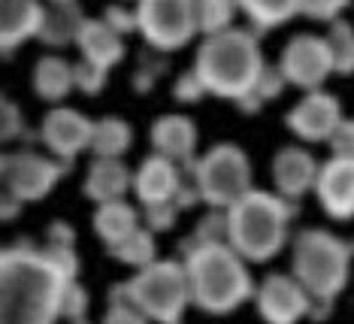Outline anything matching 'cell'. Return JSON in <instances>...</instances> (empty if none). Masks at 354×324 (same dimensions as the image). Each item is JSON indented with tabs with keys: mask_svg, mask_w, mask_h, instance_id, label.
Listing matches in <instances>:
<instances>
[{
	"mask_svg": "<svg viewBox=\"0 0 354 324\" xmlns=\"http://www.w3.org/2000/svg\"><path fill=\"white\" fill-rule=\"evenodd\" d=\"M76 273L73 246H10L0 255V324H55L64 318V297Z\"/></svg>",
	"mask_w": 354,
	"mask_h": 324,
	"instance_id": "1",
	"label": "cell"
},
{
	"mask_svg": "<svg viewBox=\"0 0 354 324\" xmlns=\"http://www.w3.org/2000/svg\"><path fill=\"white\" fill-rule=\"evenodd\" d=\"M185 249V270L191 282V303L206 315H230L245 300L254 297V279L248 273V261L233 252L230 242H206V246Z\"/></svg>",
	"mask_w": 354,
	"mask_h": 324,
	"instance_id": "2",
	"label": "cell"
},
{
	"mask_svg": "<svg viewBox=\"0 0 354 324\" xmlns=\"http://www.w3.org/2000/svg\"><path fill=\"white\" fill-rule=\"evenodd\" d=\"M263 67L267 61L261 52V37L252 28H230L224 34L203 37L194 55V70L206 91L233 103L254 91Z\"/></svg>",
	"mask_w": 354,
	"mask_h": 324,
	"instance_id": "3",
	"label": "cell"
},
{
	"mask_svg": "<svg viewBox=\"0 0 354 324\" xmlns=\"http://www.w3.org/2000/svg\"><path fill=\"white\" fill-rule=\"evenodd\" d=\"M297 206L272 191H248L227 209V242L248 264H267L291 242Z\"/></svg>",
	"mask_w": 354,
	"mask_h": 324,
	"instance_id": "4",
	"label": "cell"
},
{
	"mask_svg": "<svg viewBox=\"0 0 354 324\" xmlns=\"http://www.w3.org/2000/svg\"><path fill=\"white\" fill-rule=\"evenodd\" d=\"M351 242L327 228H303L291 240V273L315 303H330L342 294L351 276Z\"/></svg>",
	"mask_w": 354,
	"mask_h": 324,
	"instance_id": "5",
	"label": "cell"
},
{
	"mask_svg": "<svg viewBox=\"0 0 354 324\" xmlns=\"http://www.w3.org/2000/svg\"><path fill=\"white\" fill-rule=\"evenodd\" d=\"M124 294L151 324H182L191 303V282L185 261H155L124 282Z\"/></svg>",
	"mask_w": 354,
	"mask_h": 324,
	"instance_id": "6",
	"label": "cell"
},
{
	"mask_svg": "<svg viewBox=\"0 0 354 324\" xmlns=\"http://www.w3.org/2000/svg\"><path fill=\"white\" fill-rule=\"evenodd\" d=\"M194 185L209 209H230L233 204L254 191L252 185V161L245 149L236 143H218L200 155L191 167Z\"/></svg>",
	"mask_w": 354,
	"mask_h": 324,
	"instance_id": "7",
	"label": "cell"
},
{
	"mask_svg": "<svg viewBox=\"0 0 354 324\" xmlns=\"http://www.w3.org/2000/svg\"><path fill=\"white\" fill-rule=\"evenodd\" d=\"M136 21L149 48L179 52L200 34L197 0H136Z\"/></svg>",
	"mask_w": 354,
	"mask_h": 324,
	"instance_id": "8",
	"label": "cell"
},
{
	"mask_svg": "<svg viewBox=\"0 0 354 324\" xmlns=\"http://www.w3.org/2000/svg\"><path fill=\"white\" fill-rule=\"evenodd\" d=\"M67 164H61L55 155H43L37 149L6 152L0 161V176H3V191L12 194L21 204H37L61 182L67 173Z\"/></svg>",
	"mask_w": 354,
	"mask_h": 324,
	"instance_id": "9",
	"label": "cell"
},
{
	"mask_svg": "<svg viewBox=\"0 0 354 324\" xmlns=\"http://www.w3.org/2000/svg\"><path fill=\"white\" fill-rule=\"evenodd\" d=\"M279 70L285 73L288 85L300 91H321L333 76V55L327 39L318 34H294L281 48Z\"/></svg>",
	"mask_w": 354,
	"mask_h": 324,
	"instance_id": "10",
	"label": "cell"
},
{
	"mask_svg": "<svg viewBox=\"0 0 354 324\" xmlns=\"http://www.w3.org/2000/svg\"><path fill=\"white\" fill-rule=\"evenodd\" d=\"M312 294L297 282L294 273H270L254 288V306L267 324H297L312 315Z\"/></svg>",
	"mask_w": 354,
	"mask_h": 324,
	"instance_id": "11",
	"label": "cell"
},
{
	"mask_svg": "<svg viewBox=\"0 0 354 324\" xmlns=\"http://www.w3.org/2000/svg\"><path fill=\"white\" fill-rule=\"evenodd\" d=\"M91 136L94 121L73 107H52L39 125V140L49 149V155H55L67 167H73V161L85 149H91Z\"/></svg>",
	"mask_w": 354,
	"mask_h": 324,
	"instance_id": "12",
	"label": "cell"
},
{
	"mask_svg": "<svg viewBox=\"0 0 354 324\" xmlns=\"http://www.w3.org/2000/svg\"><path fill=\"white\" fill-rule=\"evenodd\" d=\"M285 125L300 143H330L333 131L342 125V103L330 91H306L288 109Z\"/></svg>",
	"mask_w": 354,
	"mask_h": 324,
	"instance_id": "13",
	"label": "cell"
},
{
	"mask_svg": "<svg viewBox=\"0 0 354 324\" xmlns=\"http://www.w3.org/2000/svg\"><path fill=\"white\" fill-rule=\"evenodd\" d=\"M318 173H321V164L303 145H281L276 152V158H272V185H276V194L291 200V204H297L309 191H315Z\"/></svg>",
	"mask_w": 354,
	"mask_h": 324,
	"instance_id": "14",
	"label": "cell"
},
{
	"mask_svg": "<svg viewBox=\"0 0 354 324\" xmlns=\"http://www.w3.org/2000/svg\"><path fill=\"white\" fill-rule=\"evenodd\" d=\"M318 204L333 222L354 218V158H327L318 173Z\"/></svg>",
	"mask_w": 354,
	"mask_h": 324,
	"instance_id": "15",
	"label": "cell"
},
{
	"mask_svg": "<svg viewBox=\"0 0 354 324\" xmlns=\"http://www.w3.org/2000/svg\"><path fill=\"white\" fill-rule=\"evenodd\" d=\"M182 170L176 161L151 152L140 161L133 170V197L140 206H158V204H173L176 194L182 188Z\"/></svg>",
	"mask_w": 354,
	"mask_h": 324,
	"instance_id": "16",
	"label": "cell"
},
{
	"mask_svg": "<svg viewBox=\"0 0 354 324\" xmlns=\"http://www.w3.org/2000/svg\"><path fill=\"white\" fill-rule=\"evenodd\" d=\"M197 125L194 118L182 116V112H167L151 121V131H149V140H151V149L158 155L176 161V164H188L194 167V152H197Z\"/></svg>",
	"mask_w": 354,
	"mask_h": 324,
	"instance_id": "17",
	"label": "cell"
},
{
	"mask_svg": "<svg viewBox=\"0 0 354 324\" xmlns=\"http://www.w3.org/2000/svg\"><path fill=\"white\" fill-rule=\"evenodd\" d=\"M43 21V0H0V46H3V55H12L28 39H39Z\"/></svg>",
	"mask_w": 354,
	"mask_h": 324,
	"instance_id": "18",
	"label": "cell"
},
{
	"mask_svg": "<svg viewBox=\"0 0 354 324\" xmlns=\"http://www.w3.org/2000/svg\"><path fill=\"white\" fill-rule=\"evenodd\" d=\"M127 191H133V170L122 158H94L85 173L82 194L91 204H115L124 200Z\"/></svg>",
	"mask_w": 354,
	"mask_h": 324,
	"instance_id": "19",
	"label": "cell"
},
{
	"mask_svg": "<svg viewBox=\"0 0 354 324\" xmlns=\"http://www.w3.org/2000/svg\"><path fill=\"white\" fill-rule=\"evenodd\" d=\"M76 48L82 55V61H91L103 70H112L115 64L124 61V37L115 28H109L103 19H85L82 30L76 37Z\"/></svg>",
	"mask_w": 354,
	"mask_h": 324,
	"instance_id": "20",
	"label": "cell"
},
{
	"mask_svg": "<svg viewBox=\"0 0 354 324\" xmlns=\"http://www.w3.org/2000/svg\"><path fill=\"white\" fill-rule=\"evenodd\" d=\"M30 88L39 100L46 103H64L70 97V91L76 88V76H73V64L67 58H61L58 52L43 55L34 64V73H30Z\"/></svg>",
	"mask_w": 354,
	"mask_h": 324,
	"instance_id": "21",
	"label": "cell"
},
{
	"mask_svg": "<svg viewBox=\"0 0 354 324\" xmlns=\"http://www.w3.org/2000/svg\"><path fill=\"white\" fill-rule=\"evenodd\" d=\"M91 224H94V233L103 240V246L112 249L131 237L133 231L142 228V213L133 204H127V200H115V204H103L94 209Z\"/></svg>",
	"mask_w": 354,
	"mask_h": 324,
	"instance_id": "22",
	"label": "cell"
},
{
	"mask_svg": "<svg viewBox=\"0 0 354 324\" xmlns=\"http://www.w3.org/2000/svg\"><path fill=\"white\" fill-rule=\"evenodd\" d=\"M88 15L79 10V3H61V6H49L46 3V21L39 30V43L49 46L52 52L67 46H76V37L82 30Z\"/></svg>",
	"mask_w": 354,
	"mask_h": 324,
	"instance_id": "23",
	"label": "cell"
},
{
	"mask_svg": "<svg viewBox=\"0 0 354 324\" xmlns=\"http://www.w3.org/2000/svg\"><path fill=\"white\" fill-rule=\"evenodd\" d=\"M239 12L248 19L254 34H267L288 24L294 15H303V0H239Z\"/></svg>",
	"mask_w": 354,
	"mask_h": 324,
	"instance_id": "24",
	"label": "cell"
},
{
	"mask_svg": "<svg viewBox=\"0 0 354 324\" xmlns=\"http://www.w3.org/2000/svg\"><path fill=\"white\" fill-rule=\"evenodd\" d=\"M133 145V127L118 116H103L94 121L91 155L94 158H124Z\"/></svg>",
	"mask_w": 354,
	"mask_h": 324,
	"instance_id": "25",
	"label": "cell"
},
{
	"mask_svg": "<svg viewBox=\"0 0 354 324\" xmlns=\"http://www.w3.org/2000/svg\"><path fill=\"white\" fill-rule=\"evenodd\" d=\"M106 252L115 258V261H122L127 267H133V270H142V267L155 264L158 261V242H155V231H149L146 224H142L140 231H133L127 240H122L118 246L106 249Z\"/></svg>",
	"mask_w": 354,
	"mask_h": 324,
	"instance_id": "26",
	"label": "cell"
},
{
	"mask_svg": "<svg viewBox=\"0 0 354 324\" xmlns=\"http://www.w3.org/2000/svg\"><path fill=\"white\" fill-rule=\"evenodd\" d=\"M239 12V0H197V24L203 37H215L236 28L233 19Z\"/></svg>",
	"mask_w": 354,
	"mask_h": 324,
	"instance_id": "27",
	"label": "cell"
},
{
	"mask_svg": "<svg viewBox=\"0 0 354 324\" xmlns=\"http://www.w3.org/2000/svg\"><path fill=\"white\" fill-rule=\"evenodd\" d=\"M327 46L330 55H333V73L336 76H351L354 73V24L351 21H333L327 28Z\"/></svg>",
	"mask_w": 354,
	"mask_h": 324,
	"instance_id": "28",
	"label": "cell"
},
{
	"mask_svg": "<svg viewBox=\"0 0 354 324\" xmlns=\"http://www.w3.org/2000/svg\"><path fill=\"white\" fill-rule=\"evenodd\" d=\"M100 324H151V321L127 300L124 282H122V285L109 288V306H106V315H103Z\"/></svg>",
	"mask_w": 354,
	"mask_h": 324,
	"instance_id": "29",
	"label": "cell"
},
{
	"mask_svg": "<svg viewBox=\"0 0 354 324\" xmlns=\"http://www.w3.org/2000/svg\"><path fill=\"white\" fill-rule=\"evenodd\" d=\"M206 242H227V209H209L197 222L191 246H206Z\"/></svg>",
	"mask_w": 354,
	"mask_h": 324,
	"instance_id": "30",
	"label": "cell"
},
{
	"mask_svg": "<svg viewBox=\"0 0 354 324\" xmlns=\"http://www.w3.org/2000/svg\"><path fill=\"white\" fill-rule=\"evenodd\" d=\"M73 76H76V91H82L88 97H97L103 88H106V76L109 70L97 67L91 61H76L73 64Z\"/></svg>",
	"mask_w": 354,
	"mask_h": 324,
	"instance_id": "31",
	"label": "cell"
},
{
	"mask_svg": "<svg viewBox=\"0 0 354 324\" xmlns=\"http://www.w3.org/2000/svg\"><path fill=\"white\" fill-rule=\"evenodd\" d=\"M351 6V0H303V15H309L312 21L333 24L342 19V12Z\"/></svg>",
	"mask_w": 354,
	"mask_h": 324,
	"instance_id": "32",
	"label": "cell"
},
{
	"mask_svg": "<svg viewBox=\"0 0 354 324\" xmlns=\"http://www.w3.org/2000/svg\"><path fill=\"white\" fill-rule=\"evenodd\" d=\"M206 85H203V79L197 76V70L191 67V70H185L179 79L173 82V97L179 103H185V107H191V103H200L206 97Z\"/></svg>",
	"mask_w": 354,
	"mask_h": 324,
	"instance_id": "33",
	"label": "cell"
},
{
	"mask_svg": "<svg viewBox=\"0 0 354 324\" xmlns=\"http://www.w3.org/2000/svg\"><path fill=\"white\" fill-rule=\"evenodd\" d=\"M182 209L176 204H158V206H142V224L155 233L173 231L176 228V218H179Z\"/></svg>",
	"mask_w": 354,
	"mask_h": 324,
	"instance_id": "34",
	"label": "cell"
},
{
	"mask_svg": "<svg viewBox=\"0 0 354 324\" xmlns=\"http://www.w3.org/2000/svg\"><path fill=\"white\" fill-rule=\"evenodd\" d=\"M103 21L109 24V28H115L118 34H133V30H140V21H136V10H131V6H122V3H112L106 6V12H103Z\"/></svg>",
	"mask_w": 354,
	"mask_h": 324,
	"instance_id": "35",
	"label": "cell"
},
{
	"mask_svg": "<svg viewBox=\"0 0 354 324\" xmlns=\"http://www.w3.org/2000/svg\"><path fill=\"white\" fill-rule=\"evenodd\" d=\"M285 85H288V79H285V73L279 70V64H276V67H270V64H267L263 73H261V79H257L254 91L263 97V103H267V100H276V97L285 91Z\"/></svg>",
	"mask_w": 354,
	"mask_h": 324,
	"instance_id": "36",
	"label": "cell"
},
{
	"mask_svg": "<svg viewBox=\"0 0 354 324\" xmlns=\"http://www.w3.org/2000/svg\"><path fill=\"white\" fill-rule=\"evenodd\" d=\"M88 306H91V297H88V291L79 285V282H73V285L67 288V297H64V318H67V321L85 318Z\"/></svg>",
	"mask_w": 354,
	"mask_h": 324,
	"instance_id": "37",
	"label": "cell"
},
{
	"mask_svg": "<svg viewBox=\"0 0 354 324\" xmlns=\"http://www.w3.org/2000/svg\"><path fill=\"white\" fill-rule=\"evenodd\" d=\"M330 149L336 158H354V118H342V125L330 136Z\"/></svg>",
	"mask_w": 354,
	"mask_h": 324,
	"instance_id": "38",
	"label": "cell"
},
{
	"mask_svg": "<svg viewBox=\"0 0 354 324\" xmlns=\"http://www.w3.org/2000/svg\"><path fill=\"white\" fill-rule=\"evenodd\" d=\"M21 134H25V118H21L19 107H15L10 97H3V140L10 143Z\"/></svg>",
	"mask_w": 354,
	"mask_h": 324,
	"instance_id": "39",
	"label": "cell"
},
{
	"mask_svg": "<svg viewBox=\"0 0 354 324\" xmlns=\"http://www.w3.org/2000/svg\"><path fill=\"white\" fill-rule=\"evenodd\" d=\"M46 242H52V246H73V242H76V231L70 228V224H64V222H55L49 228V240H46Z\"/></svg>",
	"mask_w": 354,
	"mask_h": 324,
	"instance_id": "40",
	"label": "cell"
},
{
	"mask_svg": "<svg viewBox=\"0 0 354 324\" xmlns=\"http://www.w3.org/2000/svg\"><path fill=\"white\" fill-rule=\"evenodd\" d=\"M236 109L243 112V116H254V112H261L263 109V97L252 91V94H245V97H239L236 100Z\"/></svg>",
	"mask_w": 354,
	"mask_h": 324,
	"instance_id": "41",
	"label": "cell"
},
{
	"mask_svg": "<svg viewBox=\"0 0 354 324\" xmlns=\"http://www.w3.org/2000/svg\"><path fill=\"white\" fill-rule=\"evenodd\" d=\"M155 79H158V76H151V73H146V70H136V73H133V91L149 94L151 88H155Z\"/></svg>",
	"mask_w": 354,
	"mask_h": 324,
	"instance_id": "42",
	"label": "cell"
},
{
	"mask_svg": "<svg viewBox=\"0 0 354 324\" xmlns=\"http://www.w3.org/2000/svg\"><path fill=\"white\" fill-rule=\"evenodd\" d=\"M19 213H21V200H15L12 194L3 191V222H12Z\"/></svg>",
	"mask_w": 354,
	"mask_h": 324,
	"instance_id": "43",
	"label": "cell"
},
{
	"mask_svg": "<svg viewBox=\"0 0 354 324\" xmlns=\"http://www.w3.org/2000/svg\"><path fill=\"white\" fill-rule=\"evenodd\" d=\"M49 6H61V3H76V0H46Z\"/></svg>",
	"mask_w": 354,
	"mask_h": 324,
	"instance_id": "44",
	"label": "cell"
},
{
	"mask_svg": "<svg viewBox=\"0 0 354 324\" xmlns=\"http://www.w3.org/2000/svg\"><path fill=\"white\" fill-rule=\"evenodd\" d=\"M70 324H91V321H88V318H76V321H70Z\"/></svg>",
	"mask_w": 354,
	"mask_h": 324,
	"instance_id": "45",
	"label": "cell"
},
{
	"mask_svg": "<svg viewBox=\"0 0 354 324\" xmlns=\"http://www.w3.org/2000/svg\"><path fill=\"white\" fill-rule=\"evenodd\" d=\"M351 252H354V242H351Z\"/></svg>",
	"mask_w": 354,
	"mask_h": 324,
	"instance_id": "46",
	"label": "cell"
}]
</instances>
